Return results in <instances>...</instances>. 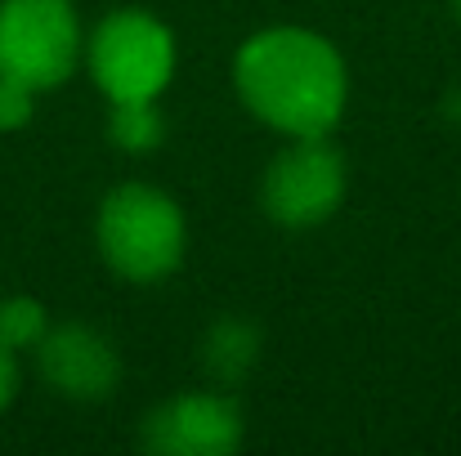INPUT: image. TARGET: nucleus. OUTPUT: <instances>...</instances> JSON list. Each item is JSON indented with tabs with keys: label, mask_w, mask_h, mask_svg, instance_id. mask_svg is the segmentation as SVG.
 I'll return each instance as SVG.
<instances>
[{
	"label": "nucleus",
	"mask_w": 461,
	"mask_h": 456,
	"mask_svg": "<svg viewBox=\"0 0 461 456\" xmlns=\"http://www.w3.org/2000/svg\"><path fill=\"white\" fill-rule=\"evenodd\" d=\"M233 81L242 103L278 135H327L345 112V63L305 27H269L238 49Z\"/></svg>",
	"instance_id": "1"
},
{
	"label": "nucleus",
	"mask_w": 461,
	"mask_h": 456,
	"mask_svg": "<svg viewBox=\"0 0 461 456\" xmlns=\"http://www.w3.org/2000/svg\"><path fill=\"white\" fill-rule=\"evenodd\" d=\"M99 251L122 278L157 282L184 260V215L161 188L122 183L99 206Z\"/></svg>",
	"instance_id": "2"
},
{
	"label": "nucleus",
	"mask_w": 461,
	"mask_h": 456,
	"mask_svg": "<svg viewBox=\"0 0 461 456\" xmlns=\"http://www.w3.org/2000/svg\"><path fill=\"white\" fill-rule=\"evenodd\" d=\"M81 58V22L68 0H0V76L50 90Z\"/></svg>",
	"instance_id": "3"
},
{
	"label": "nucleus",
	"mask_w": 461,
	"mask_h": 456,
	"mask_svg": "<svg viewBox=\"0 0 461 456\" xmlns=\"http://www.w3.org/2000/svg\"><path fill=\"white\" fill-rule=\"evenodd\" d=\"M86 58L99 90L113 103H135V99H157L166 90L175 72V40L170 27H161L153 13L122 9L99 22Z\"/></svg>",
	"instance_id": "4"
},
{
	"label": "nucleus",
	"mask_w": 461,
	"mask_h": 456,
	"mask_svg": "<svg viewBox=\"0 0 461 456\" xmlns=\"http://www.w3.org/2000/svg\"><path fill=\"white\" fill-rule=\"evenodd\" d=\"M345 197V161L327 144V135L296 139L265 170V210L287 228L322 224Z\"/></svg>",
	"instance_id": "5"
},
{
	"label": "nucleus",
	"mask_w": 461,
	"mask_h": 456,
	"mask_svg": "<svg viewBox=\"0 0 461 456\" xmlns=\"http://www.w3.org/2000/svg\"><path fill=\"white\" fill-rule=\"evenodd\" d=\"M242 439V412L224 394H184L144 421V448L161 456H224Z\"/></svg>",
	"instance_id": "6"
},
{
	"label": "nucleus",
	"mask_w": 461,
	"mask_h": 456,
	"mask_svg": "<svg viewBox=\"0 0 461 456\" xmlns=\"http://www.w3.org/2000/svg\"><path fill=\"white\" fill-rule=\"evenodd\" d=\"M36 362H41L45 385L68 394V398H108L117 389V376H122L117 349L81 322L45 331L36 344Z\"/></svg>",
	"instance_id": "7"
},
{
	"label": "nucleus",
	"mask_w": 461,
	"mask_h": 456,
	"mask_svg": "<svg viewBox=\"0 0 461 456\" xmlns=\"http://www.w3.org/2000/svg\"><path fill=\"white\" fill-rule=\"evenodd\" d=\"M260 358V331L242 317H224L206 331L202 340V367L220 380V385H233L242 380Z\"/></svg>",
	"instance_id": "8"
},
{
	"label": "nucleus",
	"mask_w": 461,
	"mask_h": 456,
	"mask_svg": "<svg viewBox=\"0 0 461 456\" xmlns=\"http://www.w3.org/2000/svg\"><path fill=\"white\" fill-rule=\"evenodd\" d=\"M113 144L126 152H153L161 144V112L153 99L113 103Z\"/></svg>",
	"instance_id": "9"
},
{
	"label": "nucleus",
	"mask_w": 461,
	"mask_h": 456,
	"mask_svg": "<svg viewBox=\"0 0 461 456\" xmlns=\"http://www.w3.org/2000/svg\"><path fill=\"white\" fill-rule=\"evenodd\" d=\"M50 331L45 322V308L27 296H14V300H0V344L23 353V349H36L41 335Z\"/></svg>",
	"instance_id": "10"
},
{
	"label": "nucleus",
	"mask_w": 461,
	"mask_h": 456,
	"mask_svg": "<svg viewBox=\"0 0 461 456\" xmlns=\"http://www.w3.org/2000/svg\"><path fill=\"white\" fill-rule=\"evenodd\" d=\"M32 112H36V90L14 76H0V130H23Z\"/></svg>",
	"instance_id": "11"
},
{
	"label": "nucleus",
	"mask_w": 461,
	"mask_h": 456,
	"mask_svg": "<svg viewBox=\"0 0 461 456\" xmlns=\"http://www.w3.org/2000/svg\"><path fill=\"white\" fill-rule=\"evenodd\" d=\"M14 389H18V362H14V349L0 344V412L9 407Z\"/></svg>",
	"instance_id": "12"
},
{
	"label": "nucleus",
	"mask_w": 461,
	"mask_h": 456,
	"mask_svg": "<svg viewBox=\"0 0 461 456\" xmlns=\"http://www.w3.org/2000/svg\"><path fill=\"white\" fill-rule=\"evenodd\" d=\"M453 9H457V18H461V0H453Z\"/></svg>",
	"instance_id": "13"
}]
</instances>
